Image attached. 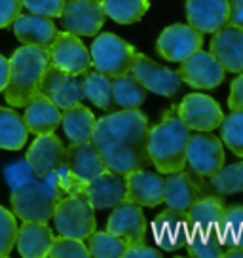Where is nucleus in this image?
Returning a JSON list of instances; mask_svg holds the SVG:
<instances>
[{"label":"nucleus","instance_id":"nucleus-1","mask_svg":"<svg viewBox=\"0 0 243 258\" xmlns=\"http://www.w3.org/2000/svg\"><path fill=\"white\" fill-rule=\"evenodd\" d=\"M148 127V118L139 108H126L99 118L91 143L101 154L106 169L130 175L131 171L146 167L150 163L146 154Z\"/></svg>","mask_w":243,"mask_h":258},{"label":"nucleus","instance_id":"nucleus-2","mask_svg":"<svg viewBox=\"0 0 243 258\" xmlns=\"http://www.w3.org/2000/svg\"><path fill=\"white\" fill-rule=\"evenodd\" d=\"M190 133L192 131L178 118L175 108L167 110L156 125L148 127L146 154L158 173L167 175L187 167V146Z\"/></svg>","mask_w":243,"mask_h":258},{"label":"nucleus","instance_id":"nucleus-3","mask_svg":"<svg viewBox=\"0 0 243 258\" xmlns=\"http://www.w3.org/2000/svg\"><path fill=\"white\" fill-rule=\"evenodd\" d=\"M49 64L48 48L27 46L14 51L10 59V76L4 88V97L14 108H23L36 93L42 74Z\"/></svg>","mask_w":243,"mask_h":258},{"label":"nucleus","instance_id":"nucleus-4","mask_svg":"<svg viewBox=\"0 0 243 258\" xmlns=\"http://www.w3.org/2000/svg\"><path fill=\"white\" fill-rule=\"evenodd\" d=\"M65 194L59 188L55 171L46 177H34L12 190V209L21 220L48 222L53 217L57 202Z\"/></svg>","mask_w":243,"mask_h":258},{"label":"nucleus","instance_id":"nucleus-5","mask_svg":"<svg viewBox=\"0 0 243 258\" xmlns=\"http://www.w3.org/2000/svg\"><path fill=\"white\" fill-rule=\"evenodd\" d=\"M53 224L59 235L86 241L95 232V209L80 194H67L55 205Z\"/></svg>","mask_w":243,"mask_h":258},{"label":"nucleus","instance_id":"nucleus-6","mask_svg":"<svg viewBox=\"0 0 243 258\" xmlns=\"http://www.w3.org/2000/svg\"><path fill=\"white\" fill-rule=\"evenodd\" d=\"M135 55H137V49L112 32L99 34L91 44V51H89L91 67L110 78L130 74Z\"/></svg>","mask_w":243,"mask_h":258},{"label":"nucleus","instance_id":"nucleus-7","mask_svg":"<svg viewBox=\"0 0 243 258\" xmlns=\"http://www.w3.org/2000/svg\"><path fill=\"white\" fill-rule=\"evenodd\" d=\"M224 165V145L211 131L190 133L187 146V167L194 175L209 178Z\"/></svg>","mask_w":243,"mask_h":258},{"label":"nucleus","instance_id":"nucleus-8","mask_svg":"<svg viewBox=\"0 0 243 258\" xmlns=\"http://www.w3.org/2000/svg\"><path fill=\"white\" fill-rule=\"evenodd\" d=\"M38 93L46 95L49 101H53L61 110L80 105L86 99L82 74L65 73V71L53 67L51 63L42 74V80L38 84Z\"/></svg>","mask_w":243,"mask_h":258},{"label":"nucleus","instance_id":"nucleus-9","mask_svg":"<svg viewBox=\"0 0 243 258\" xmlns=\"http://www.w3.org/2000/svg\"><path fill=\"white\" fill-rule=\"evenodd\" d=\"M130 74L146 91H152L162 97H175L183 86V80L177 71H171L143 53L135 55Z\"/></svg>","mask_w":243,"mask_h":258},{"label":"nucleus","instance_id":"nucleus-10","mask_svg":"<svg viewBox=\"0 0 243 258\" xmlns=\"http://www.w3.org/2000/svg\"><path fill=\"white\" fill-rule=\"evenodd\" d=\"M203 48V34L192 25L175 23L163 29L156 40V51L169 63H180Z\"/></svg>","mask_w":243,"mask_h":258},{"label":"nucleus","instance_id":"nucleus-11","mask_svg":"<svg viewBox=\"0 0 243 258\" xmlns=\"http://www.w3.org/2000/svg\"><path fill=\"white\" fill-rule=\"evenodd\" d=\"M203 178L194 175L190 169H180L175 173H167L163 178V203L167 209L187 213L202 196H205Z\"/></svg>","mask_w":243,"mask_h":258},{"label":"nucleus","instance_id":"nucleus-12","mask_svg":"<svg viewBox=\"0 0 243 258\" xmlns=\"http://www.w3.org/2000/svg\"><path fill=\"white\" fill-rule=\"evenodd\" d=\"M177 116L190 131H213L224 118L220 105L209 95L188 93L177 105Z\"/></svg>","mask_w":243,"mask_h":258},{"label":"nucleus","instance_id":"nucleus-13","mask_svg":"<svg viewBox=\"0 0 243 258\" xmlns=\"http://www.w3.org/2000/svg\"><path fill=\"white\" fill-rule=\"evenodd\" d=\"M180 80L194 89H215L224 82L226 71L215 59L211 51L198 49L196 53L180 61V69L177 71Z\"/></svg>","mask_w":243,"mask_h":258},{"label":"nucleus","instance_id":"nucleus-14","mask_svg":"<svg viewBox=\"0 0 243 258\" xmlns=\"http://www.w3.org/2000/svg\"><path fill=\"white\" fill-rule=\"evenodd\" d=\"M105 17L101 0H69L61 12L65 31L76 36H95L105 25Z\"/></svg>","mask_w":243,"mask_h":258},{"label":"nucleus","instance_id":"nucleus-15","mask_svg":"<svg viewBox=\"0 0 243 258\" xmlns=\"http://www.w3.org/2000/svg\"><path fill=\"white\" fill-rule=\"evenodd\" d=\"M80 196H84L93 209H112L118 203L128 200L126 188V175L106 169L88 182L82 184Z\"/></svg>","mask_w":243,"mask_h":258},{"label":"nucleus","instance_id":"nucleus-16","mask_svg":"<svg viewBox=\"0 0 243 258\" xmlns=\"http://www.w3.org/2000/svg\"><path fill=\"white\" fill-rule=\"evenodd\" d=\"M49 63L71 74H84L91 69L89 49L73 32H57L53 44L48 48Z\"/></svg>","mask_w":243,"mask_h":258},{"label":"nucleus","instance_id":"nucleus-17","mask_svg":"<svg viewBox=\"0 0 243 258\" xmlns=\"http://www.w3.org/2000/svg\"><path fill=\"white\" fill-rule=\"evenodd\" d=\"M211 53L228 73H243V29L234 23L222 25L213 32L209 42Z\"/></svg>","mask_w":243,"mask_h":258},{"label":"nucleus","instance_id":"nucleus-18","mask_svg":"<svg viewBox=\"0 0 243 258\" xmlns=\"http://www.w3.org/2000/svg\"><path fill=\"white\" fill-rule=\"evenodd\" d=\"M146 228L148 224H146L143 207L130 200L112 207V213L106 220V232L122 237L126 243L145 241Z\"/></svg>","mask_w":243,"mask_h":258},{"label":"nucleus","instance_id":"nucleus-19","mask_svg":"<svg viewBox=\"0 0 243 258\" xmlns=\"http://www.w3.org/2000/svg\"><path fill=\"white\" fill-rule=\"evenodd\" d=\"M63 167L82 184L106 171L105 161L91 141L71 143V146H65Z\"/></svg>","mask_w":243,"mask_h":258},{"label":"nucleus","instance_id":"nucleus-20","mask_svg":"<svg viewBox=\"0 0 243 258\" xmlns=\"http://www.w3.org/2000/svg\"><path fill=\"white\" fill-rule=\"evenodd\" d=\"M25 160L31 165V169L34 171L36 177H46L63 163L65 145L61 143V139L57 137L55 133L36 135L33 145L27 150Z\"/></svg>","mask_w":243,"mask_h":258},{"label":"nucleus","instance_id":"nucleus-21","mask_svg":"<svg viewBox=\"0 0 243 258\" xmlns=\"http://www.w3.org/2000/svg\"><path fill=\"white\" fill-rule=\"evenodd\" d=\"M188 230L190 228H188L187 213L165 209L152 220V235L156 245L167 252L185 249Z\"/></svg>","mask_w":243,"mask_h":258},{"label":"nucleus","instance_id":"nucleus-22","mask_svg":"<svg viewBox=\"0 0 243 258\" xmlns=\"http://www.w3.org/2000/svg\"><path fill=\"white\" fill-rule=\"evenodd\" d=\"M185 10L188 25L202 34H213L228 23L230 0H187Z\"/></svg>","mask_w":243,"mask_h":258},{"label":"nucleus","instance_id":"nucleus-23","mask_svg":"<svg viewBox=\"0 0 243 258\" xmlns=\"http://www.w3.org/2000/svg\"><path fill=\"white\" fill-rule=\"evenodd\" d=\"M128 200L141 207H158L163 203V177L162 173H152L145 167L126 175Z\"/></svg>","mask_w":243,"mask_h":258},{"label":"nucleus","instance_id":"nucleus-24","mask_svg":"<svg viewBox=\"0 0 243 258\" xmlns=\"http://www.w3.org/2000/svg\"><path fill=\"white\" fill-rule=\"evenodd\" d=\"M224 200L215 194H205L187 211V220L190 230L220 234V226L224 218Z\"/></svg>","mask_w":243,"mask_h":258},{"label":"nucleus","instance_id":"nucleus-25","mask_svg":"<svg viewBox=\"0 0 243 258\" xmlns=\"http://www.w3.org/2000/svg\"><path fill=\"white\" fill-rule=\"evenodd\" d=\"M14 34L17 40L27 46H38V48H49L57 36V27L49 17L29 14V16H17L14 21Z\"/></svg>","mask_w":243,"mask_h":258},{"label":"nucleus","instance_id":"nucleus-26","mask_svg":"<svg viewBox=\"0 0 243 258\" xmlns=\"http://www.w3.org/2000/svg\"><path fill=\"white\" fill-rule=\"evenodd\" d=\"M23 120L29 133H33V135L53 133L57 125L61 123V108L53 101H49L46 95L36 93L25 105Z\"/></svg>","mask_w":243,"mask_h":258},{"label":"nucleus","instance_id":"nucleus-27","mask_svg":"<svg viewBox=\"0 0 243 258\" xmlns=\"http://www.w3.org/2000/svg\"><path fill=\"white\" fill-rule=\"evenodd\" d=\"M53 241V232L46 222L23 220V226L17 228L16 247L23 258H44Z\"/></svg>","mask_w":243,"mask_h":258},{"label":"nucleus","instance_id":"nucleus-28","mask_svg":"<svg viewBox=\"0 0 243 258\" xmlns=\"http://www.w3.org/2000/svg\"><path fill=\"white\" fill-rule=\"evenodd\" d=\"M95 116L88 106L80 105L71 106L61 112V125L65 131L67 139L71 143H86L91 141L93 127H95Z\"/></svg>","mask_w":243,"mask_h":258},{"label":"nucleus","instance_id":"nucleus-29","mask_svg":"<svg viewBox=\"0 0 243 258\" xmlns=\"http://www.w3.org/2000/svg\"><path fill=\"white\" fill-rule=\"evenodd\" d=\"M207 194H215L220 198L234 196L243 192V158L241 161H235L230 165H222L215 175L209 178H203Z\"/></svg>","mask_w":243,"mask_h":258},{"label":"nucleus","instance_id":"nucleus-30","mask_svg":"<svg viewBox=\"0 0 243 258\" xmlns=\"http://www.w3.org/2000/svg\"><path fill=\"white\" fill-rule=\"evenodd\" d=\"M29 137L23 116L0 106V150H21Z\"/></svg>","mask_w":243,"mask_h":258},{"label":"nucleus","instance_id":"nucleus-31","mask_svg":"<svg viewBox=\"0 0 243 258\" xmlns=\"http://www.w3.org/2000/svg\"><path fill=\"white\" fill-rule=\"evenodd\" d=\"M82 80H84V95H86V99H89L101 110L110 112L114 108L112 78L103 73H99L95 69L93 71L88 69L86 73L82 74Z\"/></svg>","mask_w":243,"mask_h":258},{"label":"nucleus","instance_id":"nucleus-32","mask_svg":"<svg viewBox=\"0 0 243 258\" xmlns=\"http://www.w3.org/2000/svg\"><path fill=\"white\" fill-rule=\"evenodd\" d=\"M146 91L131 74H122L112 78V101L120 110L139 108L146 101Z\"/></svg>","mask_w":243,"mask_h":258},{"label":"nucleus","instance_id":"nucleus-33","mask_svg":"<svg viewBox=\"0 0 243 258\" xmlns=\"http://www.w3.org/2000/svg\"><path fill=\"white\" fill-rule=\"evenodd\" d=\"M105 16L120 25H133L141 21L150 8L148 0H101Z\"/></svg>","mask_w":243,"mask_h":258},{"label":"nucleus","instance_id":"nucleus-34","mask_svg":"<svg viewBox=\"0 0 243 258\" xmlns=\"http://www.w3.org/2000/svg\"><path fill=\"white\" fill-rule=\"evenodd\" d=\"M187 252L192 258H222L224 256V245L220 234H207L198 230H188Z\"/></svg>","mask_w":243,"mask_h":258},{"label":"nucleus","instance_id":"nucleus-35","mask_svg":"<svg viewBox=\"0 0 243 258\" xmlns=\"http://www.w3.org/2000/svg\"><path fill=\"white\" fill-rule=\"evenodd\" d=\"M89 256L93 258H124L128 243L110 232H93L86 239Z\"/></svg>","mask_w":243,"mask_h":258},{"label":"nucleus","instance_id":"nucleus-36","mask_svg":"<svg viewBox=\"0 0 243 258\" xmlns=\"http://www.w3.org/2000/svg\"><path fill=\"white\" fill-rule=\"evenodd\" d=\"M220 239L224 249L241 247L243 249V205H228L220 226Z\"/></svg>","mask_w":243,"mask_h":258},{"label":"nucleus","instance_id":"nucleus-37","mask_svg":"<svg viewBox=\"0 0 243 258\" xmlns=\"http://www.w3.org/2000/svg\"><path fill=\"white\" fill-rule=\"evenodd\" d=\"M220 141L228 150L243 158V112H230L220 121Z\"/></svg>","mask_w":243,"mask_h":258},{"label":"nucleus","instance_id":"nucleus-38","mask_svg":"<svg viewBox=\"0 0 243 258\" xmlns=\"http://www.w3.org/2000/svg\"><path fill=\"white\" fill-rule=\"evenodd\" d=\"M49 258H89L88 247L82 239H74V237H67V235H59L53 237L51 247L48 250Z\"/></svg>","mask_w":243,"mask_h":258},{"label":"nucleus","instance_id":"nucleus-39","mask_svg":"<svg viewBox=\"0 0 243 258\" xmlns=\"http://www.w3.org/2000/svg\"><path fill=\"white\" fill-rule=\"evenodd\" d=\"M16 237H17L16 215L0 205V258L10 256V252H12L14 245H16Z\"/></svg>","mask_w":243,"mask_h":258},{"label":"nucleus","instance_id":"nucleus-40","mask_svg":"<svg viewBox=\"0 0 243 258\" xmlns=\"http://www.w3.org/2000/svg\"><path fill=\"white\" fill-rule=\"evenodd\" d=\"M34 177L36 175L31 169V165L27 163V160H16L14 163H8L4 167V178H6V184L10 186V190L33 180Z\"/></svg>","mask_w":243,"mask_h":258},{"label":"nucleus","instance_id":"nucleus-41","mask_svg":"<svg viewBox=\"0 0 243 258\" xmlns=\"http://www.w3.org/2000/svg\"><path fill=\"white\" fill-rule=\"evenodd\" d=\"M21 6L29 10L31 14L55 19V17H61L65 0H21Z\"/></svg>","mask_w":243,"mask_h":258},{"label":"nucleus","instance_id":"nucleus-42","mask_svg":"<svg viewBox=\"0 0 243 258\" xmlns=\"http://www.w3.org/2000/svg\"><path fill=\"white\" fill-rule=\"evenodd\" d=\"M21 0H0V29H6L21 14Z\"/></svg>","mask_w":243,"mask_h":258},{"label":"nucleus","instance_id":"nucleus-43","mask_svg":"<svg viewBox=\"0 0 243 258\" xmlns=\"http://www.w3.org/2000/svg\"><path fill=\"white\" fill-rule=\"evenodd\" d=\"M160 256H162V252L152 249V247H148L145 241L128 243L126 252H124V258H160Z\"/></svg>","mask_w":243,"mask_h":258},{"label":"nucleus","instance_id":"nucleus-44","mask_svg":"<svg viewBox=\"0 0 243 258\" xmlns=\"http://www.w3.org/2000/svg\"><path fill=\"white\" fill-rule=\"evenodd\" d=\"M228 106L232 112H243V73H239V76L230 86Z\"/></svg>","mask_w":243,"mask_h":258},{"label":"nucleus","instance_id":"nucleus-45","mask_svg":"<svg viewBox=\"0 0 243 258\" xmlns=\"http://www.w3.org/2000/svg\"><path fill=\"white\" fill-rule=\"evenodd\" d=\"M228 23H234L243 29V0H230V17Z\"/></svg>","mask_w":243,"mask_h":258},{"label":"nucleus","instance_id":"nucleus-46","mask_svg":"<svg viewBox=\"0 0 243 258\" xmlns=\"http://www.w3.org/2000/svg\"><path fill=\"white\" fill-rule=\"evenodd\" d=\"M8 76H10V61L0 53V93L4 91L6 84H8Z\"/></svg>","mask_w":243,"mask_h":258},{"label":"nucleus","instance_id":"nucleus-47","mask_svg":"<svg viewBox=\"0 0 243 258\" xmlns=\"http://www.w3.org/2000/svg\"><path fill=\"white\" fill-rule=\"evenodd\" d=\"M224 256L226 258H243V249L241 247H230V249H224Z\"/></svg>","mask_w":243,"mask_h":258}]
</instances>
